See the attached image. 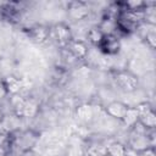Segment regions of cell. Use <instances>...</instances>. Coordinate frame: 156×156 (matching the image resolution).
Segmentation results:
<instances>
[{
    "label": "cell",
    "mask_w": 156,
    "mask_h": 156,
    "mask_svg": "<svg viewBox=\"0 0 156 156\" xmlns=\"http://www.w3.org/2000/svg\"><path fill=\"white\" fill-rule=\"evenodd\" d=\"M93 116H94V111L90 105H82L77 108V117L83 122L90 121Z\"/></svg>",
    "instance_id": "12"
},
{
    "label": "cell",
    "mask_w": 156,
    "mask_h": 156,
    "mask_svg": "<svg viewBox=\"0 0 156 156\" xmlns=\"http://www.w3.org/2000/svg\"><path fill=\"white\" fill-rule=\"evenodd\" d=\"M22 156H35L32 151H26V152H23V155Z\"/></svg>",
    "instance_id": "19"
},
{
    "label": "cell",
    "mask_w": 156,
    "mask_h": 156,
    "mask_svg": "<svg viewBox=\"0 0 156 156\" xmlns=\"http://www.w3.org/2000/svg\"><path fill=\"white\" fill-rule=\"evenodd\" d=\"M37 104H34L33 101L30 100H26V104H24V110H23V117H32L37 113Z\"/></svg>",
    "instance_id": "14"
},
{
    "label": "cell",
    "mask_w": 156,
    "mask_h": 156,
    "mask_svg": "<svg viewBox=\"0 0 156 156\" xmlns=\"http://www.w3.org/2000/svg\"><path fill=\"white\" fill-rule=\"evenodd\" d=\"M2 82L5 84V88L9 95H17L22 88L21 80L15 76H7L5 79H2Z\"/></svg>",
    "instance_id": "8"
},
{
    "label": "cell",
    "mask_w": 156,
    "mask_h": 156,
    "mask_svg": "<svg viewBox=\"0 0 156 156\" xmlns=\"http://www.w3.org/2000/svg\"><path fill=\"white\" fill-rule=\"evenodd\" d=\"M127 149L121 143H111L106 146V156H127Z\"/></svg>",
    "instance_id": "9"
},
{
    "label": "cell",
    "mask_w": 156,
    "mask_h": 156,
    "mask_svg": "<svg viewBox=\"0 0 156 156\" xmlns=\"http://www.w3.org/2000/svg\"><path fill=\"white\" fill-rule=\"evenodd\" d=\"M52 35L60 46H68V44L72 41L71 29L63 23H58L52 28Z\"/></svg>",
    "instance_id": "3"
},
{
    "label": "cell",
    "mask_w": 156,
    "mask_h": 156,
    "mask_svg": "<svg viewBox=\"0 0 156 156\" xmlns=\"http://www.w3.org/2000/svg\"><path fill=\"white\" fill-rule=\"evenodd\" d=\"M139 123L143 124L147 129H154L156 127V115H155L154 110H151L144 115H140L139 116Z\"/></svg>",
    "instance_id": "10"
},
{
    "label": "cell",
    "mask_w": 156,
    "mask_h": 156,
    "mask_svg": "<svg viewBox=\"0 0 156 156\" xmlns=\"http://www.w3.org/2000/svg\"><path fill=\"white\" fill-rule=\"evenodd\" d=\"M4 117H5V115H4V112H2V110H1V107H0V123L2 122Z\"/></svg>",
    "instance_id": "20"
},
{
    "label": "cell",
    "mask_w": 156,
    "mask_h": 156,
    "mask_svg": "<svg viewBox=\"0 0 156 156\" xmlns=\"http://www.w3.org/2000/svg\"><path fill=\"white\" fill-rule=\"evenodd\" d=\"M67 156H84V151L80 146H77V145H72L68 147L67 150Z\"/></svg>",
    "instance_id": "16"
},
{
    "label": "cell",
    "mask_w": 156,
    "mask_h": 156,
    "mask_svg": "<svg viewBox=\"0 0 156 156\" xmlns=\"http://www.w3.org/2000/svg\"><path fill=\"white\" fill-rule=\"evenodd\" d=\"M0 156H6V149L0 146Z\"/></svg>",
    "instance_id": "18"
},
{
    "label": "cell",
    "mask_w": 156,
    "mask_h": 156,
    "mask_svg": "<svg viewBox=\"0 0 156 156\" xmlns=\"http://www.w3.org/2000/svg\"><path fill=\"white\" fill-rule=\"evenodd\" d=\"M129 106H127L126 104L121 102V101H112L110 102L107 106H106V113L112 117V118H116V119H121L124 117L127 110H128Z\"/></svg>",
    "instance_id": "5"
},
{
    "label": "cell",
    "mask_w": 156,
    "mask_h": 156,
    "mask_svg": "<svg viewBox=\"0 0 156 156\" xmlns=\"http://www.w3.org/2000/svg\"><path fill=\"white\" fill-rule=\"evenodd\" d=\"M122 122L128 126V127H133L135 123L139 122V115H138V111L135 110V107H128L124 117L122 118Z\"/></svg>",
    "instance_id": "11"
},
{
    "label": "cell",
    "mask_w": 156,
    "mask_h": 156,
    "mask_svg": "<svg viewBox=\"0 0 156 156\" xmlns=\"http://www.w3.org/2000/svg\"><path fill=\"white\" fill-rule=\"evenodd\" d=\"M87 37H88V40H89L91 44L99 45L100 41H101V39L104 38V33L100 30L99 27H93V28H90V29L88 30Z\"/></svg>",
    "instance_id": "13"
},
{
    "label": "cell",
    "mask_w": 156,
    "mask_h": 156,
    "mask_svg": "<svg viewBox=\"0 0 156 156\" xmlns=\"http://www.w3.org/2000/svg\"><path fill=\"white\" fill-rule=\"evenodd\" d=\"M115 83L116 85L126 93H132L138 88V78L128 72V71H119L115 74Z\"/></svg>",
    "instance_id": "1"
},
{
    "label": "cell",
    "mask_w": 156,
    "mask_h": 156,
    "mask_svg": "<svg viewBox=\"0 0 156 156\" xmlns=\"http://www.w3.org/2000/svg\"><path fill=\"white\" fill-rule=\"evenodd\" d=\"M0 73H1V72H0Z\"/></svg>",
    "instance_id": "21"
},
{
    "label": "cell",
    "mask_w": 156,
    "mask_h": 156,
    "mask_svg": "<svg viewBox=\"0 0 156 156\" xmlns=\"http://www.w3.org/2000/svg\"><path fill=\"white\" fill-rule=\"evenodd\" d=\"M7 95H9V94H7V91H6L5 84H4L2 79H0V102H1L2 100H5Z\"/></svg>",
    "instance_id": "17"
},
{
    "label": "cell",
    "mask_w": 156,
    "mask_h": 156,
    "mask_svg": "<svg viewBox=\"0 0 156 156\" xmlns=\"http://www.w3.org/2000/svg\"><path fill=\"white\" fill-rule=\"evenodd\" d=\"M68 52L74 58H84L88 55V46L82 40H72L68 44Z\"/></svg>",
    "instance_id": "7"
},
{
    "label": "cell",
    "mask_w": 156,
    "mask_h": 156,
    "mask_svg": "<svg viewBox=\"0 0 156 156\" xmlns=\"http://www.w3.org/2000/svg\"><path fill=\"white\" fill-rule=\"evenodd\" d=\"M89 15V7L82 1L71 2L68 6V16L73 21H80L87 18Z\"/></svg>",
    "instance_id": "4"
},
{
    "label": "cell",
    "mask_w": 156,
    "mask_h": 156,
    "mask_svg": "<svg viewBox=\"0 0 156 156\" xmlns=\"http://www.w3.org/2000/svg\"><path fill=\"white\" fill-rule=\"evenodd\" d=\"M50 35V29L48 27H44V26H35V27H32L29 29V33H28V37L30 38L32 41L34 43H43L45 41Z\"/></svg>",
    "instance_id": "6"
},
{
    "label": "cell",
    "mask_w": 156,
    "mask_h": 156,
    "mask_svg": "<svg viewBox=\"0 0 156 156\" xmlns=\"http://www.w3.org/2000/svg\"><path fill=\"white\" fill-rule=\"evenodd\" d=\"M144 38L146 39V43L147 45L151 48V49H155V45H156V34H155V29H150L145 35Z\"/></svg>",
    "instance_id": "15"
},
{
    "label": "cell",
    "mask_w": 156,
    "mask_h": 156,
    "mask_svg": "<svg viewBox=\"0 0 156 156\" xmlns=\"http://www.w3.org/2000/svg\"><path fill=\"white\" fill-rule=\"evenodd\" d=\"M98 48L100 49V51L102 54L113 56V55L118 54L121 50V40L116 34H106L101 39Z\"/></svg>",
    "instance_id": "2"
}]
</instances>
